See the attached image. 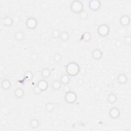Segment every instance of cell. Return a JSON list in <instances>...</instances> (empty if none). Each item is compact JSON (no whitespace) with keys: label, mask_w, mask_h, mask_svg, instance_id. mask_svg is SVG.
<instances>
[{"label":"cell","mask_w":131,"mask_h":131,"mask_svg":"<svg viewBox=\"0 0 131 131\" xmlns=\"http://www.w3.org/2000/svg\"><path fill=\"white\" fill-rule=\"evenodd\" d=\"M66 71L69 76H75L79 73L80 67L77 63L71 62L66 66Z\"/></svg>","instance_id":"cell-1"},{"label":"cell","mask_w":131,"mask_h":131,"mask_svg":"<svg viewBox=\"0 0 131 131\" xmlns=\"http://www.w3.org/2000/svg\"><path fill=\"white\" fill-rule=\"evenodd\" d=\"M70 8L73 13L79 14L83 10V5L80 1H73L71 4Z\"/></svg>","instance_id":"cell-2"},{"label":"cell","mask_w":131,"mask_h":131,"mask_svg":"<svg viewBox=\"0 0 131 131\" xmlns=\"http://www.w3.org/2000/svg\"><path fill=\"white\" fill-rule=\"evenodd\" d=\"M77 95L73 91H69L64 96L65 101L69 104H73L77 100Z\"/></svg>","instance_id":"cell-3"},{"label":"cell","mask_w":131,"mask_h":131,"mask_svg":"<svg viewBox=\"0 0 131 131\" xmlns=\"http://www.w3.org/2000/svg\"><path fill=\"white\" fill-rule=\"evenodd\" d=\"M97 32L99 35L102 37H105L108 35L110 33L109 27L105 24L100 25L97 29Z\"/></svg>","instance_id":"cell-4"},{"label":"cell","mask_w":131,"mask_h":131,"mask_svg":"<svg viewBox=\"0 0 131 131\" xmlns=\"http://www.w3.org/2000/svg\"><path fill=\"white\" fill-rule=\"evenodd\" d=\"M101 7V2L98 0H92L89 2V8L94 11L98 10Z\"/></svg>","instance_id":"cell-5"},{"label":"cell","mask_w":131,"mask_h":131,"mask_svg":"<svg viewBox=\"0 0 131 131\" xmlns=\"http://www.w3.org/2000/svg\"><path fill=\"white\" fill-rule=\"evenodd\" d=\"M26 25L29 29H34L37 26V21L34 17H29L26 20Z\"/></svg>","instance_id":"cell-6"},{"label":"cell","mask_w":131,"mask_h":131,"mask_svg":"<svg viewBox=\"0 0 131 131\" xmlns=\"http://www.w3.org/2000/svg\"><path fill=\"white\" fill-rule=\"evenodd\" d=\"M120 115V112L119 108L116 107H112L109 111V115L112 119H117Z\"/></svg>","instance_id":"cell-7"},{"label":"cell","mask_w":131,"mask_h":131,"mask_svg":"<svg viewBox=\"0 0 131 131\" xmlns=\"http://www.w3.org/2000/svg\"><path fill=\"white\" fill-rule=\"evenodd\" d=\"M130 22V19L129 16L127 15H122L119 19V23L122 26H127L129 25Z\"/></svg>","instance_id":"cell-8"},{"label":"cell","mask_w":131,"mask_h":131,"mask_svg":"<svg viewBox=\"0 0 131 131\" xmlns=\"http://www.w3.org/2000/svg\"><path fill=\"white\" fill-rule=\"evenodd\" d=\"M103 55L102 52L98 49H94L92 52V56L95 60H99L101 58Z\"/></svg>","instance_id":"cell-9"},{"label":"cell","mask_w":131,"mask_h":131,"mask_svg":"<svg viewBox=\"0 0 131 131\" xmlns=\"http://www.w3.org/2000/svg\"><path fill=\"white\" fill-rule=\"evenodd\" d=\"M37 85L40 89L42 91H46L48 88V83L45 79H41L38 81Z\"/></svg>","instance_id":"cell-10"},{"label":"cell","mask_w":131,"mask_h":131,"mask_svg":"<svg viewBox=\"0 0 131 131\" xmlns=\"http://www.w3.org/2000/svg\"><path fill=\"white\" fill-rule=\"evenodd\" d=\"M11 81L7 79H5L3 80L1 82V88L4 90L6 91L9 90L11 88Z\"/></svg>","instance_id":"cell-11"},{"label":"cell","mask_w":131,"mask_h":131,"mask_svg":"<svg viewBox=\"0 0 131 131\" xmlns=\"http://www.w3.org/2000/svg\"><path fill=\"white\" fill-rule=\"evenodd\" d=\"M14 23L13 18L11 17L10 16H6L3 18V24L4 26L9 27L12 25Z\"/></svg>","instance_id":"cell-12"},{"label":"cell","mask_w":131,"mask_h":131,"mask_svg":"<svg viewBox=\"0 0 131 131\" xmlns=\"http://www.w3.org/2000/svg\"><path fill=\"white\" fill-rule=\"evenodd\" d=\"M14 94L15 97L18 99H20L24 95V91L22 88H18L14 90Z\"/></svg>","instance_id":"cell-13"},{"label":"cell","mask_w":131,"mask_h":131,"mask_svg":"<svg viewBox=\"0 0 131 131\" xmlns=\"http://www.w3.org/2000/svg\"><path fill=\"white\" fill-rule=\"evenodd\" d=\"M118 82L121 84H124L126 83L127 81V76L125 74H120L117 78Z\"/></svg>","instance_id":"cell-14"},{"label":"cell","mask_w":131,"mask_h":131,"mask_svg":"<svg viewBox=\"0 0 131 131\" xmlns=\"http://www.w3.org/2000/svg\"><path fill=\"white\" fill-rule=\"evenodd\" d=\"M70 80V77L67 74H63L62 75H61L60 78V82L64 85L68 84L69 83Z\"/></svg>","instance_id":"cell-15"},{"label":"cell","mask_w":131,"mask_h":131,"mask_svg":"<svg viewBox=\"0 0 131 131\" xmlns=\"http://www.w3.org/2000/svg\"><path fill=\"white\" fill-rule=\"evenodd\" d=\"M40 123L39 120L36 118H33L31 120L30 122V125L31 128L33 129L37 128L39 126Z\"/></svg>","instance_id":"cell-16"},{"label":"cell","mask_w":131,"mask_h":131,"mask_svg":"<svg viewBox=\"0 0 131 131\" xmlns=\"http://www.w3.org/2000/svg\"><path fill=\"white\" fill-rule=\"evenodd\" d=\"M107 101H108V102L109 103L113 104V103H115L117 101V96L115 94H114V93H110L107 96Z\"/></svg>","instance_id":"cell-17"},{"label":"cell","mask_w":131,"mask_h":131,"mask_svg":"<svg viewBox=\"0 0 131 131\" xmlns=\"http://www.w3.org/2000/svg\"><path fill=\"white\" fill-rule=\"evenodd\" d=\"M41 75L44 78H48L51 75V71L48 68H43L41 72Z\"/></svg>","instance_id":"cell-18"},{"label":"cell","mask_w":131,"mask_h":131,"mask_svg":"<svg viewBox=\"0 0 131 131\" xmlns=\"http://www.w3.org/2000/svg\"><path fill=\"white\" fill-rule=\"evenodd\" d=\"M51 86L52 88L54 91H57L60 89L61 86V83L58 80H54L52 82Z\"/></svg>","instance_id":"cell-19"},{"label":"cell","mask_w":131,"mask_h":131,"mask_svg":"<svg viewBox=\"0 0 131 131\" xmlns=\"http://www.w3.org/2000/svg\"><path fill=\"white\" fill-rule=\"evenodd\" d=\"M25 37V34L22 31H18L15 34V39L18 41H22Z\"/></svg>","instance_id":"cell-20"},{"label":"cell","mask_w":131,"mask_h":131,"mask_svg":"<svg viewBox=\"0 0 131 131\" xmlns=\"http://www.w3.org/2000/svg\"><path fill=\"white\" fill-rule=\"evenodd\" d=\"M69 37H70V35L67 31H62L61 33H60V38L62 41H68V39H69Z\"/></svg>","instance_id":"cell-21"},{"label":"cell","mask_w":131,"mask_h":131,"mask_svg":"<svg viewBox=\"0 0 131 131\" xmlns=\"http://www.w3.org/2000/svg\"><path fill=\"white\" fill-rule=\"evenodd\" d=\"M91 34L89 32H85L82 35V39L85 42L89 41L91 40Z\"/></svg>","instance_id":"cell-22"},{"label":"cell","mask_w":131,"mask_h":131,"mask_svg":"<svg viewBox=\"0 0 131 131\" xmlns=\"http://www.w3.org/2000/svg\"><path fill=\"white\" fill-rule=\"evenodd\" d=\"M25 79L27 81L31 80L33 78V74L31 71H28L24 74Z\"/></svg>","instance_id":"cell-23"},{"label":"cell","mask_w":131,"mask_h":131,"mask_svg":"<svg viewBox=\"0 0 131 131\" xmlns=\"http://www.w3.org/2000/svg\"><path fill=\"white\" fill-rule=\"evenodd\" d=\"M54 108V104L51 102L47 103L45 105L46 110L49 112H52Z\"/></svg>","instance_id":"cell-24"},{"label":"cell","mask_w":131,"mask_h":131,"mask_svg":"<svg viewBox=\"0 0 131 131\" xmlns=\"http://www.w3.org/2000/svg\"><path fill=\"white\" fill-rule=\"evenodd\" d=\"M79 14L80 18L82 20H86L88 17V14L87 12L85 11L84 10H83L82 12H81L80 13H79Z\"/></svg>","instance_id":"cell-25"},{"label":"cell","mask_w":131,"mask_h":131,"mask_svg":"<svg viewBox=\"0 0 131 131\" xmlns=\"http://www.w3.org/2000/svg\"><path fill=\"white\" fill-rule=\"evenodd\" d=\"M52 35L53 36V38H58L59 37H60V31L57 30V29H55L54 30L52 33Z\"/></svg>","instance_id":"cell-26"},{"label":"cell","mask_w":131,"mask_h":131,"mask_svg":"<svg viewBox=\"0 0 131 131\" xmlns=\"http://www.w3.org/2000/svg\"><path fill=\"white\" fill-rule=\"evenodd\" d=\"M53 59L56 62H59L61 60V56L59 53H55L53 56Z\"/></svg>","instance_id":"cell-27"},{"label":"cell","mask_w":131,"mask_h":131,"mask_svg":"<svg viewBox=\"0 0 131 131\" xmlns=\"http://www.w3.org/2000/svg\"><path fill=\"white\" fill-rule=\"evenodd\" d=\"M124 43L126 45H130L131 43V37L129 35L126 36L124 38Z\"/></svg>","instance_id":"cell-28"},{"label":"cell","mask_w":131,"mask_h":131,"mask_svg":"<svg viewBox=\"0 0 131 131\" xmlns=\"http://www.w3.org/2000/svg\"><path fill=\"white\" fill-rule=\"evenodd\" d=\"M33 91L34 92V93L36 95H39L40 94V93L42 92V91L40 90V89L37 86H35L34 89H33Z\"/></svg>","instance_id":"cell-29"},{"label":"cell","mask_w":131,"mask_h":131,"mask_svg":"<svg viewBox=\"0 0 131 131\" xmlns=\"http://www.w3.org/2000/svg\"><path fill=\"white\" fill-rule=\"evenodd\" d=\"M41 8L43 10H46L49 8V5L48 4L46 3V2H43L41 4Z\"/></svg>","instance_id":"cell-30"},{"label":"cell","mask_w":131,"mask_h":131,"mask_svg":"<svg viewBox=\"0 0 131 131\" xmlns=\"http://www.w3.org/2000/svg\"><path fill=\"white\" fill-rule=\"evenodd\" d=\"M13 22L15 23H16V24L19 23L20 21V18L18 17H17V16H15L14 18H13Z\"/></svg>","instance_id":"cell-31"}]
</instances>
